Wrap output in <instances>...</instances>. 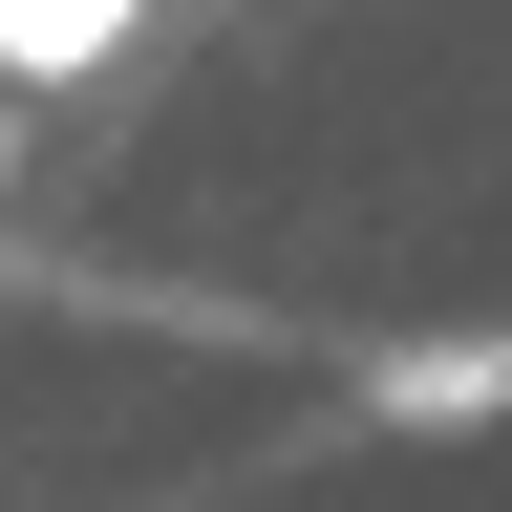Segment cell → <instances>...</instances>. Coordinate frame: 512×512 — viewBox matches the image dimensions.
Returning <instances> with one entry per match:
<instances>
[{"label": "cell", "mask_w": 512, "mask_h": 512, "mask_svg": "<svg viewBox=\"0 0 512 512\" xmlns=\"http://www.w3.org/2000/svg\"><path fill=\"white\" fill-rule=\"evenodd\" d=\"M128 22H150V0H0V86H86Z\"/></svg>", "instance_id": "cell-1"}]
</instances>
